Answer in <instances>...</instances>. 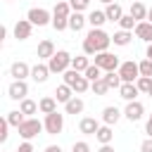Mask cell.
Masks as SVG:
<instances>
[{"label":"cell","mask_w":152,"mask_h":152,"mask_svg":"<svg viewBox=\"0 0 152 152\" xmlns=\"http://www.w3.org/2000/svg\"><path fill=\"white\" fill-rule=\"evenodd\" d=\"M109 43H112V36L109 33H104L102 28H90L86 33V38H83V52L95 57L97 52H104L109 48Z\"/></svg>","instance_id":"6da1fadb"},{"label":"cell","mask_w":152,"mask_h":152,"mask_svg":"<svg viewBox=\"0 0 152 152\" xmlns=\"http://www.w3.org/2000/svg\"><path fill=\"white\" fill-rule=\"evenodd\" d=\"M71 5L69 2H57L55 5V10H52V28L55 31H64V28H69V17H71Z\"/></svg>","instance_id":"7a4b0ae2"},{"label":"cell","mask_w":152,"mask_h":152,"mask_svg":"<svg viewBox=\"0 0 152 152\" xmlns=\"http://www.w3.org/2000/svg\"><path fill=\"white\" fill-rule=\"evenodd\" d=\"M62 78H64L66 86L74 88V93H86V90L90 88V81H88L81 71H76V69H66V71L62 74Z\"/></svg>","instance_id":"3957f363"},{"label":"cell","mask_w":152,"mask_h":152,"mask_svg":"<svg viewBox=\"0 0 152 152\" xmlns=\"http://www.w3.org/2000/svg\"><path fill=\"white\" fill-rule=\"evenodd\" d=\"M48 66H50L52 74H64V71L71 66V55H69L66 50H57V52L48 59Z\"/></svg>","instance_id":"277c9868"},{"label":"cell","mask_w":152,"mask_h":152,"mask_svg":"<svg viewBox=\"0 0 152 152\" xmlns=\"http://www.w3.org/2000/svg\"><path fill=\"white\" fill-rule=\"evenodd\" d=\"M17 131H19V135H21L24 140H33V138H36L40 131H45V126H43L38 119H33V116H26V121H24V124H21Z\"/></svg>","instance_id":"5b68a950"},{"label":"cell","mask_w":152,"mask_h":152,"mask_svg":"<svg viewBox=\"0 0 152 152\" xmlns=\"http://www.w3.org/2000/svg\"><path fill=\"white\" fill-rule=\"evenodd\" d=\"M43 126H45V133H48V135H57V133H62V128H64V114H59V112L45 114Z\"/></svg>","instance_id":"8992f818"},{"label":"cell","mask_w":152,"mask_h":152,"mask_svg":"<svg viewBox=\"0 0 152 152\" xmlns=\"http://www.w3.org/2000/svg\"><path fill=\"white\" fill-rule=\"evenodd\" d=\"M95 64H97L102 71H116V69L121 66V64H119V57L112 55V52H107V50L95 55Z\"/></svg>","instance_id":"52a82bcc"},{"label":"cell","mask_w":152,"mask_h":152,"mask_svg":"<svg viewBox=\"0 0 152 152\" xmlns=\"http://www.w3.org/2000/svg\"><path fill=\"white\" fill-rule=\"evenodd\" d=\"M26 19H28L33 26L52 24V14H50L48 10H43V7H31V10H28V14H26Z\"/></svg>","instance_id":"ba28073f"},{"label":"cell","mask_w":152,"mask_h":152,"mask_svg":"<svg viewBox=\"0 0 152 152\" xmlns=\"http://www.w3.org/2000/svg\"><path fill=\"white\" fill-rule=\"evenodd\" d=\"M119 74H121V81H124V83H135V81L140 78V66H138L135 62H121Z\"/></svg>","instance_id":"9c48e42d"},{"label":"cell","mask_w":152,"mask_h":152,"mask_svg":"<svg viewBox=\"0 0 152 152\" xmlns=\"http://www.w3.org/2000/svg\"><path fill=\"white\" fill-rule=\"evenodd\" d=\"M7 95H10L12 100H24V97L28 95V83L14 78V81L10 83V88H7Z\"/></svg>","instance_id":"30bf717a"},{"label":"cell","mask_w":152,"mask_h":152,"mask_svg":"<svg viewBox=\"0 0 152 152\" xmlns=\"http://www.w3.org/2000/svg\"><path fill=\"white\" fill-rule=\"evenodd\" d=\"M142 112H145L142 102H138V100H131V102L126 104V109H124V116H126L128 121H138V119H142Z\"/></svg>","instance_id":"8fae6325"},{"label":"cell","mask_w":152,"mask_h":152,"mask_svg":"<svg viewBox=\"0 0 152 152\" xmlns=\"http://www.w3.org/2000/svg\"><path fill=\"white\" fill-rule=\"evenodd\" d=\"M31 31H33V24H31L28 19H19V21L14 24V38H17V40L31 38Z\"/></svg>","instance_id":"7c38bea8"},{"label":"cell","mask_w":152,"mask_h":152,"mask_svg":"<svg viewBox=\"0 0 152 152\" xmlns=\"http://www.w3.org/2000/svg\"><path fill=\"white\" fill-rule=\"evenodd\" d=\"M10 76H14L17 81H26V76H31V66L26 62H14L10 66Z\"/></svg>","instance_id":"4fadbf2b"},{"label":"cell","mask_w":152,"mask_h":152,"mask_svg":"<svg viewBox=\"0 0 152 152\" xmlns=\"http://www.w3.org/2000/svg\"><path fill=\"white\" fill-rule=\"evenodd\" d=\"M50 74H52V71H50L48 64H40V62H38L36 66H31V78H33L36 83H45Z\"/></svg>","instance_id":"5bb4252c"},{"label":"cell","mask_w":152,"mask_h":152,"mask_svg":"<svg viewBox=\"0 0 152 152\" xmlns=\"http://www.w3.org/2000/svg\"><path fill=\"white\" fill-rule=\"evenodd\" d=\"M97 128H100V124H97V119H93V116H83L81 124H78V131H81L83 135H95Z\"/></svg>","instance_id":"9a60e30c"},{"label":"cell","mask_w":152,"mask_h":152,"mask_svg":"<svg viewBox=\"0 0 152 152\" xmlns=\"http://www.w3.org/2000/svg\"><path fill=\"white\" fill-rule=\"evenodd\" d=\"M133 31H135V36H138L140 40L152 43V21H138Z\"/></svg>","instance_id":"2e32d148"},{"label":"cell","mask_w":152,"mask_h":152,"mask_svg":"<svg viewBox=\"0 0 152 152\" xmlns=\"http://www.w3.org/2000/svg\"><path fill=\"white\" fill-rule=\"evenodd\" d=\"M55 52H57V50H55V43H52V40H48V38H45V40H40V43H38V50H36L38 59H50Z\"/></svg>","instance_id":"e0dca14e"},{"label":"cell","mask_w":152,"mask_h":152,"mask_svg":"<svg viewBox=\"0 0 152 152\" xmlns=\"http://www.w3.org/2000/svg\"><path fill=\"white\" fill-rule=\"evenodd\" d=\"M138 86L135 83H121V88H119V97H124L126 102H131V100H135L138 97Z\"/></svg>","instance_id":"ac0fdd59"},{"label":"cell","mask_w":152,"mask_h":152,"mask_svg":"<svg viewBox=\"0 0 152 152\" xmlns=\"http://www.w3.org/2000/svg\"><path fill=\"white\" fill-rule=\"evenodd\" d=\"M119 119H121L119 107H112V104H109V107H104V109H102V121H104L107 126H114Z\"/></svg>","instance_id":"d6986e66"},{"label":"cell","mask_w":152,"mask_h":152,"mask_svg":"<svg viewBox=\"0 0 152 152\" xmlns=\"http://www.w3.org/2000/svg\"><path fill=\"white\" fill-rule=\"evenodd\" d=\"M95 138H97V142L100 145H109L112 140H114V131H112V126H100L97 128V133H95Z\"/></svg>","instance_id":"ffe728a7"},{"label":"cell","mask_w":152,"mask_h":152,"mask_svg":"<svg viewBox=\"0 0 152 152\" xmlns=\"http://www.w3.org/2000/svg\"><path fill=\"white\" fill-rule=\"evenodd\" d=\"M104 14H107V21H121L124 10H121V5H119V2H109V5H107V10H104Z\"/></svg>","instance_id":"44dd1931"},{"label":"cell","mask_w":152,"mask_h":152,"mask_svg":"<svg viewBox=\"0 0 152 152\" xmlns=\"http://www.w3.org/2000/svg\"><path fill=\"white\" fill-rule=\"evenodd\" d=\"M55 97H57V102H64V104H66V102L74 97V88H71V86H66V83H62V86H57Z\"/></svg>","instance_id":"7402d4cb"},{"label":"cell","mask_w":152,"mask_h":152,"mask_svg":"<svg viewBox=\"0 0 152 152\" xmlns=\"http://www.w3.org/2000/svg\"><path fill=\"white\" fill-rule=\"evenodd\" d=\"M86 17H83V12H71V17H69V28L71 31H83V26H86Z\"/></svg>","instance_id":"603a6c76"},{"label":"cell","mask_w":152,"mask_h":152,"mask_svg":"<svg viewBox=\"0 0 152 152\" xmlns=\"http://www.w3.org/2000/svg\"><path fill=\"white\" fill-rule=\"evenodd\" d=\"M104 21H107V14H104L102 10H93V12L88 14V24H90L93 28H100Z\"/></svg>","instance_id":"cb8c5ba5"},{"label":"cell","mask_w":152,"mask_h":152,"mask_svg":"<svg viewBox=\"0 0 152 152\" xmlns=\"http://www.w3.org/2000/svg\"><path fill=\"white\" fill-rule=\"evenodd\" d=\"M38 109H40L43 114H52V112H57V97H40Z\"/></svg>","instance_id":"d4e9b609"},{"label":"cell","mask_w":152,"mask_h":152,"mask_svg":"<svg viewBox=\"0 0 152 152\" xmlns=\"http://www.w3.org/2000/svg\"><path fill=\"white\" fill-rule=\"evenodd\" d=\"M90 66V62H88V55L83 52V55H76V57H71V69H76V71H86Z\"/></svg>","instance_id":"484cf974"},{"label":"cell","mask_w":152,"mask_h":152,"mask_svg":"<svg viewBox=\"0 0 152 152\" xmlns=\"http://www.w3.org/2000/svg\"><path fill=\"white\" fill-rule=\"evenodd\" d=\"M83 107H86V104H83V100H81V97H71V100L64 104L66 114H74V116H76V114H81V112H83Z\"/></svg>","instance_id":"4316f807"},{"label":"cell","mask_w":152,"mask_h":152,"mask_svg":"<svg viewBox=\"0 0 152 152\" xmlns=\"http://www.w3.org/2000/svg\"><path fill=\"white\" fill-rule=\"evenodd\" d=\"M131 38H133V33H131V31H124V28H121V31H116V33L112 36L114 45H121V48H124V45H128V43H131Z\"/></svg>","instance_id":"83f0119b"},{"label":"cell","mask_w":152,"mask_h":152,"mask_svg":"<svg viewBox=\"0 0 152 152\" xmlns=\"http://www.w3.org/2000/svg\"><path fill=\"white\" fill-rule=\"evenodd\" d=\"M102 78L107 81V86H109V88H116V90H119V88H121V83H124V81H121V74H119V71H107V74H104Z\"/></svg>","instance_id":"f1b7e54d"},{"label":"cell","mask_w":152,"mask_h":152,"mask_svg":"<svg viewBox=\"0 0 152 152\" xmlns=\"http://www.w3.org/2000/svg\"><path fill=\"white\" fill-rule=\"evenodd\" d=\"M7 121H10V126L19 128V126L26 121V114H24L21 109H14V112H10V114H7Z\"/></svg>","instance_id":"f546056e"},{"label":"cell","mask_w":152,"mask_h":152,"mask_svg":"<svg viewBox=\"0 0 152 152\" xmlns=\"http://www.w3.org/2000/svg\"><path fill=\"white\" fill-rule=\"evenodd\" d=\"M128 14H133V17L138 19V21H142V19H147V7H145L142 2H133V5H131V12H128Z\"/></svg>","instance_id":"4dcf8cb0"},{"label":"cell","mask_w":152,"mask_h":152,"mask_svg":"<svg viewBox=\"0 0 152 152\" xmlns=\"http://www.w3.org/2000/svg\"><path fill=\"white\" fill-rule=\"evenodd\" d=\"M19 109H21L26 116H31V114H36V112H38V102H33V100L24 97V100H21V104H19Z\"/></svg>","instance_id":"1f68e13d"},{"label":"cell","mask_w":152,"mask_h":152,"mask_svg":"<svg viewBox=\"0 0 152 152\" xmlns=\"http://www.w3.org/2000/svg\"><path fill=\"white\" fill-rule=\"evenodd\" d=\"M83 76H86V78H88V81L93 83V81H97V78H102V69H100L97 64H90V66H88V69L83 71Z\"/></svg>","instance_id":"d6a6232c"},{"label":"cell","mask_w":152,"mask_h":152,"mask_svg":"<svg viewBox=\"0 0 152 152\" xmlns=\"http://www.w3.org/2000/svg\"><path fill=\"white\" fill-rule=\"evenodd\" d=\"M135 24H138V19H135L133 14H124V17H121V21H119V26H121L124 31H133V28H135Z\"/></svg>","instance_id":"836d02e7"},{"label":"cell","mask_w":152,"mask_h":152,"mask_svg":"<svg viewBox=\"0 0 152 152\" xmlns=\"http://www.w3.org/2000/svg\"><path fill=\"white\" fill-rule=\"evenodd\" d=\"M90 90H93L95 95H104V93L109 90V86H107V81H104V78H97V81H93V83H90Z\"/></svg>","instance_id":"e575fe53"},{"label":"cell","mask_w":152,"mask_h":152,"mask_svg":"<svg viewBox=\"0 0 152 152\" xmlns=\"http://www.w3.org/2000/svg\"><path fill=\"white\" fill-rule=\"evenodd\" d=\"M135 86H138L140 93H147V95H150V90H152V76H140V78L135 81Z\"/></svg>","instance_id":"d590c367"},{"label":"cell","mask_w":152,"mask_h":152,"mask_svg":"<svg viewBox=\"0 0 152 152\" xmlns=\"http://www.w3.org/2000/svg\"><path fill=\"white\" fill-rule=\"evenodd\" d=\"M7 128H10V121H7V116H5V119L0 121V142H7V138H10Z\"/></svg>","instance_id":"8d00e7d4"},{"label":"cell","mask_w":152,"mask_h":152,"mask_svg":"<svg viewBox=\"0 0 152 152\" xmlns=\"http://www.w3.org/2000/svg\"><path fill=\"white\" fill-rule=\"evenodd\" d=\"M138 66H140V76H152V59H142Z\"/></svg>","instance_id":"74e56055"},{"label":"cell","mask_w":152,"mask_h":152,"mask_svg":"<svg viewBox=\"0 0 152 152\" xmlns=\"http://www.w3.org/2000/svg\"><path fill=\"white\" fill-rule=\"evenodd\" d=\"M69 5H71V10H74V12H83V10L88 7V2H86V0H69Z\"/></svg>","instance_id":"f35d334b"},{"label":"cell","mask_w":152,"mask_h":152,"mask_svg":"<svg viewBox=\"0 0 152 152\" xmlns=\"http://www.w3.org/2000/svg\"><path fill=\"white\" fill-rule=\"evenodd\" d=\"M71 152H90V145H88L86 140H78V142H74Z\"/></svg>","instance_id":"ab89813d"},{"label":"cell","mask_w":152,"mask_h":152,"mask_svg":"<svg viewBox=\"0 0 152 152\" xmlns=\"http://www.w3.org/2000/svg\"><path fill=\"white\" fill-rule=\"evenodd\" d=\"M14 152H33V145H31V140H24V142H21V145H19Z\"/></svg>","instance_id":"60d3db41"},{"label":"cell","mask_w":152,"mask_h":152,"mask_svg":"<svg viewBox=\"0 0 152 152\" xmlns=\"http://www.w3.org/2000/svg\"><path fill=\"white\" fill-rule=\"evenodd\" d=\"M140 152H152V138H147V140L140 142Z\"/></svg>","instance_id":"b9f144b4"},{"label":"cell","mask_w":152,"mask_h":152,"mask_svg":"<svg viewBox=\"0 0 152 152\" xmlns=\"http://www.w3.org/2000/svg\"><path fill=\"white\" fill-rule=\"evenodd\" d=\"M145 133H147V138H152V114H150V119H147V126H145Z\"/></svg>","instance_id":"7bdbcfd3"},{"label":"cell","mask_w":152,"mask_h":152,"mask_svg":"<svg viewBox=\"0 0 152 152\" xmlns=\"http://www.w3.org/2000/svg\"><path fill=\"white\" fill-rule=\"evenodd\" d=\"M45 152H62V147H59V145H48Z\"/></svg>","instance_id":"ee69618b"},{"label":"cell","mask_w":152,"mask_h":152,"mask_svg":"<svg viewBox=\"0 0 152 152\" xmlns=\"http://www.w3.org/2000/svg\"><path fill=\"white\" fill-rule=\"evenodd\" d=\"M97 152H114V147H112V145H102Z\"/></svg>","instance_id":"f6af8a7d"},{"label":"cell","mask_w":152,"mask_h":152,"mask_svg":"<svg viewBox=\"0 0 152 152\" xmlns=\"http://www.w3.org/2000/svg\"><path fill=\"white\" fill-rule=\"evenodd\" d=\"M147 59H152V43L147 45Z\"/></svg>","instance_id":"bcb514c9"},{"label":"cell","mask_w":152,"mask_h":152,"mask_svg":"<svg viewBox=\"0 0 152 152\" xmlns=\"http://www.w3.org/2000/svg\"><path fill=\"white\" fill-rule=\"evenodd\" d=\"M147 19H150V21H152V7H150V10H147Z\"/></svg>","instance_id":"7dc6e473"},{"label":"cell","mask_w":152,"mask_h":152,"mask_svg":"<svg viewBox=\"0 0 152 152\" xmlns=\"http://www.w3.org/2000/svg\"><path fill=\"white\" fill-rule=\"evenodd\" d=\"M100 2H104V5H109V2H114V0H100Z\"/></svg>","instance_id":"c3c4849f"},{"label":"cell","mask_w":152,"mask_h":152,"mask_svg":"<svg viewBox=\"0 0 152 152\" xmlns=\"http://www.w3.org/2000/svg\"><path fill=\"white\" fill-rule=\"evenodd\" d=\"M150 97H152V90H150Z\"/></svg>","instance_id":"681fc988"},{"label":"cell","mask_w":152,"mask_h":152,"mask_svg":"<svg viewBox=\"0 0 152 152\" xmlns=\"http://www.w3.org/2000/svg\"><path fill=\"white\" fill-rule=\"evenodd\" d=\"M86 2H90V0H86Z\"/></svg>","instance_id":"f907efd6"},{"label":"cell","mask_w":152,"mask_h":152,"mask_svg":"<svg viewBox=\"0 0 152 152\" xmlns=\"http://www.w3.org/2000/svg\"><path fill=\"white\" fill-rule=\"evenodd\" d=\"M7 2H12V0H7Z\"/></svg>","instance_id":"816d5d0a"}]
</instances>
